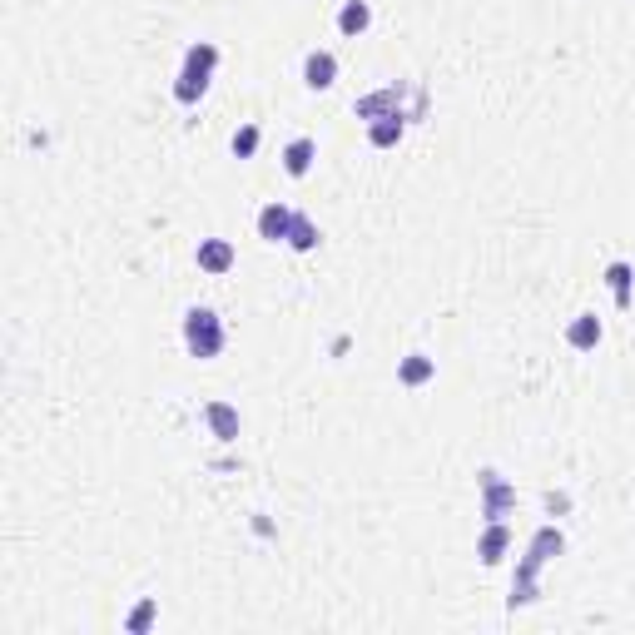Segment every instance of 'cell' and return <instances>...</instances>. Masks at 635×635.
I'll return each mask as SVG.
<instances>
[{
  "label": "cell",
  "instance_id": "obj_1",
  "mask_svg": "<svg viewBox=\"0 0 635 635\" xmlns=\"http://www.w3.org/2000/svg\"><path fill=\"white\" fill-rule=\"evenodd\" d=\"M561 551H566V536H561V526H556V521L536 526V536L526 541V556L516 561L507 611H521V606H531V601H536V581H541V566H551Z\"/></svg>",
  "mask_w": 635,
  "mask_h": 635
},
{
  "label": "cell",
  "instance_id": "obj_2",
  "mask_svg": "<svg viewBox=\"0 0 635 635\" xmlns=\"http://www.w3.org/2000/svg\"><path fill=\"white\" fill-rule=\"evenodd\" d=\"M214 70H219V45L214 40H194L184 50L179 75H174V100L179 105H199L209 95V85H214Z\"/></svg>",
  "mask_w": 635,
  "mask_h": 635
},
{
  "label": "cell",
  "instance_id": "obj_3",
  "mask_svg": "<svg viewBox=\"0 0 635 635\" xmlns=\"http://www.w3.org/2000/svg\"><path fill=\"white\" fill-rule=\"evenodd\" d=\"M224 343H229V333H224V318H219L214 308L194 303V308L184 313V348H189V358H199V363H214V358L224 353Z\"/></svg>",
  "mask_w": 635,
  "mask_h": 635
},
{
  "label": "cell",
  "instance_id": "obj_4",
  "mask_svg": "<svg viewBox=\"0 0 635 635\" xmlns=\"http://www.w3.org/2000/svg\"><path fill=\"white\" fill-rule=\"evenodd\" d=\"M477 492H482V516L487 521H507V511L516 507V487H511L497 467H482L477 472Z\"/></svg>",
  "mask_w": 635,
  "mask_h": 635
},
{
  "label": "cell",
  "instance_id": "obj_5",
  "mask_svg": "<svg viewBox=\"0 0 635 635\" xmlns=\"http://www.w3.org/2000/svg\"><path fill=\"white\" fill-rule=\"evenodd\" d=\"M402 95H407L402 80H397V85H382V90H373V95H358V100H353V115L373 125V120H382V115H397V110H402ZM402 115H407V110H402Z\"/></svg>",
  "mask_w": 635,
  "mask_h": 635
},
{
  "label": "cell",
  "instance_id": "obj_6",
  "mask_svg": "<svg viewBox=\"0 0 635 635\" xmlns=\"http://www.w3.org/2000/svg\"><path fill=\"white\" fill-rule=\"evenodd\" d=\"M293 209L288 204H278V199H268L263 209H258V239L263 244H288V234H293Z\"/></svg>",
  "mask_w": 635,
  "mask_h": 635
},
{
  "label": "cell",
  "instance_id": "obj_7",
  "mask_svg": "<svg viewBox=\"0 0 635 635\" xmlns=\"http://www.w3.org/2000/svg\"><path fill=\"white\" fill-rule=\"evenodd\" d=\"M507 551H511V526L507 521H487L482 536H477V561L482 566H502Z\"/></svg>",
  "mask_w": 635,
  "mask_h": 635
},
{
  "label": "cell",
  "instance_id": "obj_8",
  "mask_svg": "<svg viewBox=\"0 0 635 635\" xmlns=\"http://www.w3.org/2000/svg\"><path fill=\"white\" fill-rule=\"evenodd\" d=\"M338 80V55L333 50H308L303 55V85L308 90H333Z\"/></svg>",
  "mask_w": 635,
  "mask_h": 635
},
{
  "label": "cell",
  "instance_id": "obj_9",
  "mask_svg": "<svg viewBox=\"0 0 635 635\" xmlns=\"http://www.w3.org/2000/svg\"><path fill=\"white\" fill-rule=\"evenodd\" d=\"M234 244H229V239H199V249H194V263H199V273H214V278H219V273H229V268H234Z\"/></svg>",
  "mask_w": 635,
  "mask_h": 635
},
{
  "label": "cell",
  "instance_id": "obj_10",
  "mask_svg": "<svg viewBox=\"0 0 635 635\" xmlns=\"http://www.w3.org/2000/svg\"><path fill=\"white\" fill-rule=\"evenodd\" d=\"M606 288H611L616 308H621V313H631V308H635V263H626V258L606 263Z\"/></svg>",
  "mask_w": 635,
  "mask_h": 635
},
{
  "label": "cell",
  "instance_id": "obj_11",
  "mask_svg": "<svg viewBox=\"0 0 635 635\" xmlns=\"http://www.w3.org/2000/svg\"><path fill=\"white\" fill-rule=\"evenodd\" d=\"M278 159H283V174H288V179H303V174L313 169V159H318V139L298 134V139H288V144H283V154H278Z\"/></svg>",
  "mask_w": 635,
  "mask_h": 635
},
{
  "label": "cell",
  "instance_id": "obj_12",
  "mask_svg": "<svg viewBox=\"0 0 635 635\" xmlns=\"http://www.w3.org/2000/svg\"><path fill=\"white\" fill-rule=\"evenodd\" d=\"M204 422H209V432H214L219 442H239V427H244V422H239V407H234V402H209V407H204Z\"/></svg>",
  "mask_w": 635,
  "mask_h": 635
},
{
  "label": "cell",
  "instance_id": "obj_13",
  "mask_svg": "<svg viewBox=\"0 0 635 635\" xmlns=\"http://www.w3.org/2000/svg\"><path fill=\"white\" fill-rule=\"evenodd\" d=\"M432 378H437V358H432V353H407V358H397V382H402V387H427Z\"/></svg>",
  "mask_w": 635,
  "mask_h": 635
},
{
  "label": "cell",
  "instance_id": "obj_14",
  "mask_svg": "<svg viewBox=\"0 0 635 635\" xmlns=\"http://www.w3.org/2000/svg\"><path fill=\"white\" fill-rule=\"evenodd\" d=\"M368 25H373V5L368 0H343L338 5V35L358 40V35H368Z\"/></svg>",
  "mask_w": 635,
  "mask_h": 635
},
{
  "label": "cell",
  "instance_id": "obj_15",
  "mask_svg": "<svg viewBox=\"0 0 635 635\" xmlns=\"http://www.w3.org/2000/svg\"><path fill=\"white\" fill-rule=\"evenodd\" d=\"M566 343H571L576 353H591V348L601 343V318H596V313H576V318L566 323Z\"/></svg>",
  "mask_w": 635,
  "mask_h": 635
},
{
  "label": "cell",
  "instance_id": "obj_16",
  "mask_svg": "<svg viewBox=\"0 0 635 635\" xmlns=\"http://www.w3.org/2000/svg\"><path fill=\"white\" fill-rule=\"evenodd\" d=\"M402 134H407V115L397 110V115H382L368 125V144L373 149H392V144H402Z\"/></svg>",
  "mask_w": 635,
  "mask_h": 635
},
{
  "label": "cell",
  "instance_id": "obj_17",
  "mask_svg": "<svg viewBox=\"0 0 635 635\" xmlns=\"http://www.w3.org/2000/svg\"><path fill=\"white\" fill-rule=\"evenodd\" d=\"M318 244H323V229H318L308 214H298V219H293V234H288V249H293V254H313Z\"/></svg>",
  "mask_w": 635,
  "mask_h": 635
},
{
  "label": "cell",
  "instance_id": "obj_18",
  "mask_svg": "<svg viewBox=\"0 0 635 635\" xmlns=\"http://www.w3.org/2000/svg\"><path fill=\"white\" fill-rule=\"evenodd\" d=\"M154 621H159V601H154V596H144V601H139V606L125 616V631L129 635H144Z\"/></svg>",
  "mask_w": 635,
  "mask_h": 635
},
{
  "label": "cell",
  "instance_id": "obj_19",
  "mask_svg": "<svg viewBox=\"0 0 635 635\" xmlns=\"http://www.w3.org/2000/svg\"><path fill=\"white\" fill-rule=\"evenodd\" d=\"M258 139H263V129H258V125H239V129H234V139H229L234 159H254V154H258Z\"/></svg>",
  "mask_w": 635,
  "mask_h": 635
},
{
  "label": "cell",
  "instance_id": "obj_20",
  "mask_svg": "<svg viewBox=\"0 0 635 635\" xmlns=\"http://www.w3.org/2000/svg\"><path fill=\"white\" fill-rule=\"evenodd\" d=\"M571 507V497H566V492H546V511H551V516H556V511H566Z\"/></svg>",
  "mask_w": 635,
  "mask_h": 635
}]
</instances>
